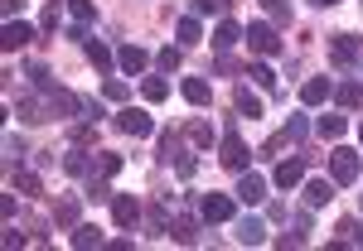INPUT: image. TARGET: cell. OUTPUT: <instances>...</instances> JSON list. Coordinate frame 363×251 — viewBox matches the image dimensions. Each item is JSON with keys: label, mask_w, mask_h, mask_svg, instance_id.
Listing matches in <instances>:
<instances>
[{"label": "cell", "mask_w": 363, "mask_h": 251, "mask_svg": "<svg viewBox=\"0 0 363 251\" xmlns=\"http://www.w3.org/2000/svg\"><path fill=\"white\" fill-rule=\"evenodd\" d=\"M174 39H179V49H194L199 39H203V29H199V20H194V15H184V20L174 25Z\"/></svg>", "instance_id": "obj_19"}, {"label": "cell", "mask_w": 363, "mask_h": 251, "mask_svg": "<svg viewBox=\"0 0 363 251\" xmlns=\"http://www.w3.org/2000/svg\"><path fill=\"white\" fill-rule=\"evenodd\" d=\"M0 218H5V223L15 218V194H5V198H0Z\"/></svg>", "instance_id": "obj_45"}, {"label": "cell", "mask_w": 363, "mask_h": 251, "mask_svg": "<svg viewBox=\"0 0 363 251\" xmlns=\"http://www.w3.org/2000/svg\"><path fill=\"white\" fill-rule=\"evenodd\" d=\"M359 136H363V131H359Z\"/></svg>", "instance_id": "obj_49"}, {"label": "cell", "mask_w": 363, "mask_h": 251, "mask_svg": "<svg viewBox=\"0 0 363 251\" xmlns=\"http://www.w3.org/2000/svg\"><path fill=\"white\" fill-rule=\"evenodd\" d=\"M20 121H29V126H39V121H54V116H49V107H39V102H20Z\"/></svg>", "instance_id": "obj_28"}, {"label": "cell", "mask_w": 363, "mask_h": 251, "mask_svg": "<svg viewBox=\"0 0 363 251\" xmlns=\"http://www.w3.org/2000/svg\"><path fill=\"white\" fill-rule=\"evenodd\" d=\"M233 0H194V15H228Z\"/></svg>", "instance_id": "obj_35"}, {"label": "cell", "mask_w": 363, "mask_h": 251, "mask_svg": "<svg viewBox=\"0 0 363 251\" xmlns=\"http://www.w3.org/2000/svg\"><path fill=\"white\" fill-rule=\"evenodd\" d=\"M247 78H252V83H257V87H267V92L277 87V73H272L267 63H252V68H247Z\"/></svg>", "instance_id": "obj_31"}, {"label": "cell", "mask_w": 363, "mask_h": 251, "mask_svg": "<svg viewBox=\"0 0 363 251\" xmlns=\"http://www.w3.org/2000/svg\"><path fill=\"white\" fill-rule=\"evenodd\" d=\"M189 140H194L199 150H208L218 136H213V126H208V121H194V126H189Z\"/></svg>", "instance_id": "obj_30"}, {"label": "cell", "mask_w": 363, "mask_h": 251, "mask_svg": "<svg viewBox=\"0 0 363 251\" xmlns=\"http://www.w3.org/2000/svg\"><path fill=\"white\" fill-rule=\"evenodd\" d=\"M330 198H335V179H310L306 184V203L310 208H325Z\"/></svg>", "instance_id": "obj_17"}, {"label": "cell", "mask_w": 363, "mask_h": 251, "mask_svg": "<svg viewBox=\"0 0 363 251\" xmlns=\"http://www.w3.org/2000/svg\"><path fill=\"white\" fill-rule=\"evenodd\" d=\"M112 223H116V227H136V223H140V203H136L131 194H116V198H112Z\"/></svg>", "instance_id": "obj_7"}, {"label": "cell", "mask_w": 363, "mask_h": 251, "mask_svg": "<svg viewBox=\"0 0 363 251\" xmlns=\"http://www.w3.org/2000/svg\"><path fill=\"white\" fill-rule=\"evenodd\" d=\"M83 112L92 116V121H102V116H107V112H102V102H92V97H87V102H83Z\"/></svg>", "instance_id": "obj_47"}, {"label": "cell", "mask_w": 363, "mask_h": 251, "mask_svg": "<svg viewBox=\"0 0 363 251\" xmlns=\"http://www.w3.org/2000/svg\"><path fill=\"white\" fill-rule=\"evenodd\" d=\"M247 155L252 150H247V140L238 136V131H228V136L218 140V160H223L228 169H247Z\"/></svg>", "instance_id": "obj_4"}, {"label": "cell", "mask_w": 363, "mask_h": 251, "mask_svg": "<svg viewBox=\"0 0 363 251\" xmlns=\"http://www.w3.org/2000/svg\"><path fill=\"white\" fill-rule=\"evenodd\" d=\"M0 5H5V20H20L25 15V0H0Z\"/></svg>", "instance_id": "obj_44"}, {"label": "cell", "mask_w": 363, "mask_h": 251, "mask_svg": "<svg viewBox=\"0 0 363 251\" xmlns=\"http://www.w3.org/2000/svg\"><path fill=\"white\" fill-rule=\"evenodd\" d=\"M247 49H252V54H262V58H272V54L286 49V39L277 34L272 20H252V25H247Z\"/></svg>", "instance_id": "obj_1"}, {"label": "cell", "mask_w": 363, "mask_h": 251, "mask_svg": "<svg viewBox=\"0 0 363 251\" xmlns=\"http://www.w3.org/2000/svg\"><path fill=\"white\" fill-rule=\"evenodd\" d=\"M233 194H238V203H247V208H252V203H262V198H267V179H262V174H242Z\"/></svg>", "instance_id": "obj_9"}, {"label": "cell", "mask_w": 363, "mask_h": 251, "mask_svg": "<svg viewBox=\"0 0 363 251\" xmlns=\"http://www.w3.org/2000/svg\"><path fill=\"white\" fill-rule=\"evenodd\" d=\"M49 116H73V112H83V102L73 97V92H49Z\"/></svg>", "instance_id": "obj_16"}, {"label": "cell", "mask_w": 363, "mask_h": 251, "mask_svg": "<svg viewBox=\"0 0 363 251\" xmlns=\"http://www.w3.org/2000/svg\"><path fill=\"white\" fill-rule=\"evenodd\" d=\"M5 155H25V140H20V136H5Z\"/></svg>", "instance_id": "obj_46"}, {"label": "cell", "mask_w": 363, "mask_h": 251, "mask_svg": "<svg viewBox=\"0 0 363 251\" xmlns=\"http://www.w3.org/2000/svg\"><path fill=\"white\" fill-rule=\"evenodd\" d=\"M29 78H34V87H39V92H58V87H54V78H49V68H39V63L29 68Z\"/></svg>", "instance_id": "obj_37"}, {"label": "cell", "mask_w": 363, "mask_h": 251, "mask_svg": "<svg viewBox=\"0 0 363 251\" xmlns=\"http://www.w3.org/2000/svg\"><path fill=\"white\" fill-rule=\"evenodd\" d=\"M92 140H97V121H92V126H78V131H73V145H92Z\"/></svg>", "instance_id": "obj_41"}, {"label": "cell", "mask_w": 363, "mask_h": 251, "mask_svg": "<svg viewBox=\"0 0 363 251\" xmlns=\"http://www.w3.org/2000/svg\"><path fill=\"white\" fill-rule=\"evenodd\" d=\"M73 247H78V251H87V247H107V242H102V232H97V227L78 223V227H73Z\"/></svg>", "instance_id": "obj_24"}, {"label": "cell", "mask_w": 363, "mask_h": 251, "mask_svg": "<svg viewBox=\"0 0 363 251\" xmlns=\"http://www.w3.org/2000/svg\"><path fill=\"white\" fill-rule=\"evenodd\" d=\"M68 10H73V20H78V25L97 20V5H92V0H68Z\"/></svg>", "instance_id": "obj_33"}, {"label": "cell", "mask_w": 363, "mask_h": 251, "mask_svg": "<svg viewBox=\"0 0 363 251\" xmlns=\"http://www.w3.org/2000/svg\"><path fill=\"white\" fill-rule=\"evenodd\" d=\"M330 179H335V184H354V179H359V155L344 150V145L330 150Z\"/></svg>", "instance_id": "obj_3"}, {"label": "cell", "mask_w": 363, "mask_h": 251, "mask_svg": "<svg viewBox=\"0 0 363 251\" xmlns=\"http://www.w3.org/2000/svg\"><path fill=\"white\" fill-rule=\"evenodd\" d=\"M63 169H68L73 179H92V160H87V145H73V150L63 155Z\"/></svg>", "instance_id": "obj_14"}, {"label": "cell", "mask_w": 363, "mask_h": 251, "mask_svg": "<svg viewBox=\"0 0 363 251\" xmlns=\"http://www.w3.org/2000/svg\"><path fill=\"white\" fill-rule=\"evenodd\" d=\"M315 131H320L325 140H339L344 131H349V121H344V116H320V126H315Z\"/></svg>", "instance_id": "obj_26"}, {"label": "cell", "mask_w": 363, "mask_h": 251, "mask_svg": "<svg viewBox=\"0 0 363 251\" xmlns=\"http://www.w3.org/2000/svg\"><path fill=\"white\" fill-rule=\"evenodd\" d=\"M199 218H203V223H233V198L228 194H203L199 198Z\"/></svg>", "instance_id": "obj_5"}, {"label": "cell", "mask_w": 363, "mask_h": 251, "mask_svg": "<svg viewBox=\"0 0 363 251\" xmlns=\"http://www.w3.org/2000/svg\"><path fill=\"white\" fill-rule=\"evenodd\" d=\"M102 92H107V102H126V83H121V78H107Z\"/></svg>", "instance_id": "obj_39"}, {"label": "cell", "mask_w": 363, "mask_h": 251, "mask_svg": "<svg viewBox=\"0 0 363 251\" xmlns=\"http://www.w3.org/2000/svg\"><path fill=\"white\" fill-rule=\"evenodd\" d=\"M179 92H184V102H194V107H208V97H213L203 78H184V83H179Z\"/></svg>", "instance_id": "obj_20"}, {"label": "cell", "mask_w": 363, "mask_h": 251, "mask_svg": "<svg viewBox=\"0 0 363 251\" xmlns=\"http://www.w3.org/2000/svg\"><path fill=\"white\" fill-rule=\"evenodd\" d=\"M218 73H223V78H238V73H242V63H238V58H218Z\"/></svg>", "instance_id": "obj_43"}, {"label": "cell", "mask_w": 363, "mask_h": 251, "mask_svg": "<svg viewBox=\"0 0 363 251\" xmlns=\"http://www.w3.org/2000/svg\"><path fill=\"white\" fill-rule=\"evenodd\" d=\"M330 97H335V83H330V78H306V83H301V102H306V107H320V102H330Z\"/></svg>", "instance_id": "obj_8"}, {"label": "cell", "mask_w": 363, "mask_h": 251, "mask_svg": "<svg viewBox=\"0 0 363 251\" xmlns=\"http://www.w3.org/2000/svg\"><path fill=\"white\" fill-rule=\"evenodd\" d=\"M97 169H102L107 179H116V174H121V155H112V150H102V155H97Z\"/></svg>", "instance_id": "obj_36"}, {"label": "cell", "mask_w": 363, "mask_h": 251, "mask_svg": "<svg viewBox=\"0 0 363 251\" xmlns=\"http://www.w3.org/2000/svg\"><path fill=\"white\" fill-rule=\"evenodd\" d=\"M78 218H83V203H78V194H63L54 203V227H78Z\"/></svg>", "instance_id": "obj_10"}, {"label": "cell", "mask_w": 363, "mask_h": 251, "mask_svg": "<svg viewBox=\"0 0 363 251\" xmlns=\"http://www.w3.org/2000/svg\"><path fill=\"white\" fill-rule=\"evenodd\" d=\"M242 247H262L267 242V223L262 218H238V232H233Z\"/></svg>", "instance_id": "obj_13"}, {"label": "cell", "mask_w": 363, "mask_h": 251, "mask_svg": "<svg viewBox=\"0 0 363 251\" xmlns=\"http://www.w3.org/2000/svg\"><path fill=\"white\" fill-rule=\"evenodd\" d=\"M140 97H145V102H165L169 83H165V78H145V83H140Z\"/></svg>", "instance_id": "obj_27"}, {"label": "cell", "mask_w": 363, "mask_h": 251, "mask_svg": "<svg viewBox=\"0 0 363 251\" xmlns=\"http://www.w3.org/2000/svg\"><path fill=\"white\" fill-rule=\"evenodd\" d=\"M233 107H238V116L257 121V116H262V97H257V92H247V87H238V92H233Z\"/></svg>", "instance_id": "obj_18"}, {"label": "cell", "mask_w": 363, "mask_h": 251, "mask_svg": "<svg viewBox=\"0 0 363 251\" xmlns=\"http://www.w3.org/2000/svg\"><path fill=\"white\" fill-rule=\"evenodd\" d=\"M169 237L184 242V247H194V242H199V223H194V218H179V223L169 227Z\"/></svg>", "instance_id": "obj_25"}, {"label": "cell", "mask_w": 363, "mask_h": 251, "mask_svg": "<svg viewBox=\"0 0 363 251\" xmlns=\"http://www.w3.org/2000/svg\"><path fill=\"white\" fill-rule=\"evenodd\" d=\"M83 49H87V58H92V68H97V73H112V49H107L102 39H87Z\"/></svg>", "instance_id": "obj_22"}, {"label": "cell", "mask_w": 363, "mask_h": 251, "mask_svg": "<svg viewBox=\"0 0 363 251\" xmlns=\"http://www.w3.org/2000/svg\"><path fill=\"white\" fill-rule=\"evenodd\" d=\"M15 189H20V194H44V184H39V174H29V169H15Z\"/></svg>", "instance_id": "obj_29"}, {"label": "cell", "mask_w": 363, "mask_h": 251, "mask_svg": "<svg viewBox=\"0 0 363 251\" xmlns=\"http://www.w3.org/2000/svg\"><path fill=\"white\" fill-rule=\"evenodd\" d=\"M179 63H184V54H179V49H165V54H160V68H165V73H174Z\"/></svg>", "instance_id": "obj_42"}, {"label": "cell", "mask_w": 363, "mask_h": 251, "mask_svg": "<svg viewBox=\"0 0 363 251\" xmlns=\"http://www.w3.org/2000/svg\"><path fill=\"white\" fill-rule=\"evenodd\" d=\"M306 131H310L306 116H291V121H286V140H306Z\"/></svg>", "instance_id": "obj_38"}, {"label": "cell", "mask_w": 363, "mask_h": 251, "mask_svg": "<svg viewBox=\"0 0 363 251\" xmlns=\"http://www.w3.org/2000/svg\"><path fill=\"white\" fill-rule=\"evenodd\" d=\"M359 54H363V39H354V34H335L330 39V58H335L339 68H349Z\"/></svg>", "instance_id": "obj_6"}, {"label": "cell", "mask_w": 363, "mask_h": 251, "mask_svg": "<svg viewBox=\"0 0 363 251\" xmlns=\"http://www.w3.org/2000/svg\"><path fill=\"white\" fill-rule=\"evenodd\" d=\"M315 5H320V10H335V5H339V0H315Z\"/></svg>", "instance_id": "obj_48"}, {"label": "cell", "mask_w": 363, "mask_h": 251, "mask_svg": "<svg viewBox=\"0 0 363 251\" xmlns=\"http://www.w3.org/2000/svg\"><path fill=\"white\" fill-rule=\"evenodd\" d=\"M29 39H34V29L25 20H5V34H0V44H5V54H15V49H25Z\"/></svg>", "instance_id": "obj_11"}, {"label": "cell", "mask_w": 363, "mask_h": 251, "mask_svg": "<svg viewBox=\"0 0 363 251\" xmlns=\"http://www.w3.org/2000/svg\"><path fill=\"white\" fill-rule=\"evenodd\" d=\"M335 97H339V107H344V112H354V107H363V83H359V78H354V83H339Z\"/></svg>", "instance_id": "obj_21"}, {"label": "cell", "mask_w": 363, "mask_h": 251, "mask_svg": "<svg viewBox=\"0 0 363 251\" xmlns=\"http://www.w3.org/2000/svg\"><path fill=\"white\" fill-rule=\"evenodd\" d=\"M116 68H121V73H140V68H145V49H136V44H126V49L116 54Z\"/></svg>", "instance_id": "obj_23"}, {"label": "cell", "mask_w": 363, "mask_h": 251, "mask_svg": "<svg viewBox=\"0 0 363 251\" xmlns=\"http://www.w3.org/2000/svg\"><path fill=\"white\" fill-rule=\"evenodd\" d=\"M306 179V160H281L277 165V189H296Z\"/></svg>", "instance_id": "obj_15"}, {"label": "cell", "mask_w": 363, "mask_h": 251, "mask_svg": "<svg viewBox=\"0 0 363 251\" xmlns=\"http://www.w3.org/2000/svg\"><path fill=\"white\" fill-rule=\"evenodd\" d=\"M87 198H92V203H112V189H107V174H102V179H87Z\"/></svg>", "instance_id": "obj_32"}, {"label": "cell", "mask_w": 363, "mask_h": 251, "mask_svg": "<svg viewBox=\"0 0 363 251\" xmlns=\"http://www.w3.org/2000/svg\"><path fill=\"white\" fill-rule=\"evenodd\" d=\"M116 131H126L131 140H140V136L155 131V121H150V112H140V107H121V112H116Z\"/></svg>", "instance_id": "obj_2"}, {"label": "cell", "mask_w": 363, "mask_h": 251, "mask_svg": "<svg viewBox=\"0 0 363 251\" xmlns=\"http://www.w3.org/2000/svg\"><path fill=\"white\" fill-rule=\"evenodd\" d=\"M238 39H247V29L238 25V20H223V25L213 29V39H208V44H213V49H218V54H228V49H233V44H238Z\"/></svg>", "instance_id": "obj_12"}, {"label": "cell", "mask_w": 363, "mask_h": 251, "mask_svg": "<svg viewBox=\"0 0 363 251\" xmlns=\"http://www.w3.org/2000/svg\"><path fill=\"white\" fill-rule=\"evenodd\" d=\"M262 5H267V15L277 25H291V0H262Z\"/></svg>", "instance_id": "obj_34"}, {"label": "cell", "mask_w": 363, "mask_h": 251, "mask_svg": "<svg viewBox=\"0 0 363 251\" xmlns=\"http://www.w3.org/2000/svg\"><path fill=\"white\" fill-rule=\"evenodd\" d=\"M150 232H155V237H165V232H169V218H165V208H150Z\"/></svg>", "instance_id": "obj_40"}]
</instances>
